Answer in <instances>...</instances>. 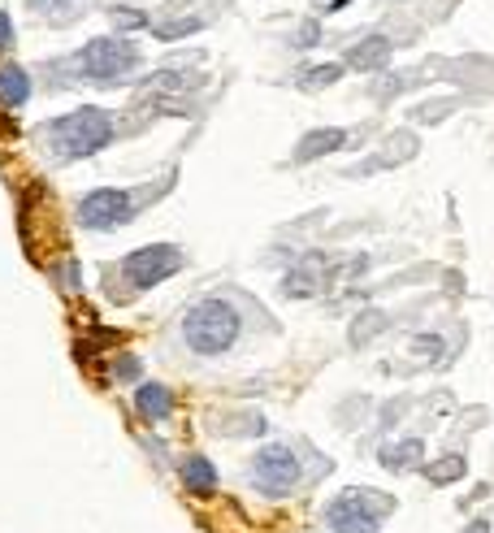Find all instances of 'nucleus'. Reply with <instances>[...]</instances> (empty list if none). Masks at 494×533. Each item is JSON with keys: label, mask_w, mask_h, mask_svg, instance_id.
<instances>
[{"label": "nucleus", "mask_w": 494, "mask_h": 533, "mask_svg": "<svg viewBox=\"0 0 494 533\" xmlns=\"http://www.w3.org/2000/svg\"><path fill=\"white\" fill-rule=\"evenodd\" d=\"M182 481H187V490L195 494H213L217 490V468L204 460V455H191L187 464H182Z\"/></svg>", "instance_id": "14"}, {"label": "nucleus", "mask_w": 494, "mask_h": 533, "mask_svg": "<svg viewBox=\"0 0 494 533\" xmlns=\"http://www.w3.org/2000/svg\"><path fill=\"white\" fill-rule=\"evenodd\" d=\"M44 139H48V148L57 161H78V156L100 152L104 143L113 139V117L104 109H96V104H87V109L52 117L44 126Z\"/></svg>", "instance_id": "2"}, {"label": "nucleus", "mask_w": 494, "mask_h": 533, "mask_svg": "<svg viewBox=\"0 0 494 533\" xmlns=\"http://www.w3.org/2000/svg\"><path fill=\"white\" fill-rule=\"evenodd\" d=\"M130 217H135V200L117 187H100V191L83 195V204H78V221H83L87 230H117V226H126Z\"/></svg>", "instance_id": "7"}, {"label": "nucleus", "mask_w": 494, "mask_h": 533, "mask_svg": "<svg viewBox=\"0 0 494 533\" xmlns=\"http://www.w3.org/2000/svg\"><path fill=\"white\" fill-rule=\"evenodd\" d=\"M70 5H78V0H31V9L35 13H48V18H57V13L70 9Z\"/></svg>", "instance_id": "18"}, {"label": "nucleus", "mask_w": 494, "mask_h": 533, "mask_svg": "<svg viewBox=\"0 0 494 533\" xmlns=\"http://www.w3.org/2000/svg\"><path fill=\"white\" fill-rule=\"evenodd\" d=\"M191 31H200V22H195V18H182V22H169V26H161V31H156V35H161V39H174V35H191Z\"/></svg>", "instance_id": "17"}, {"label": "nucleus", "mask_w": 494, "mask_h": 533, "mask_svg": "<svg viewBox=\"0 0 494 533\" xmlns=\"http://www.w3.org/2000/svg\"><path fill=\"white\" fill-rule=\"evenodd\" d=\"M13 44V22H9V13L0 9V52H5Z\"/></svg>", "instance_id": "21"}, {"label": "nucleus", "mask_w": 494, "mask_h": 533, "mask_svg": "<svg viewBox=\"0 0 494 533\" xmlns=\"http://www.w3.org/2000/svg\"><path fill=\"white\" fill-rule=\"evenodd\" d=\"M295 44H304V48H312V44H317V22L299 26V31H295Z\"/></svg>", "instance_id": "20"}, {"label": "nucleus", "mask_w": 494, "mask_h": 533, "mask_svg": "<svg viewBox=\"0 0 494 533\" xmlns=\"http://www.w3.org/2000/svg\"><path fill=\"white\" fill-rule=\"evenodd\" d=\"M347 143V130H334V126H325V130H312V135L295 148V161H317V156L325 152H334V148H343Z\"/></svg>", "instance_id": "12"}, {"label": "nucleus", "mask_w": 494, "mask_h": 533, "mask_svg": "<svg viewBox=\"0 0 494 533\" xmlns=\"http://www.w3.org/2000/svg\"><path fill=\"white\" fill-rule=\"evenodd\" d=\"M113 18L122 22V26H143V13H135V9H117Z\"/></svg>", "instance_id": "23"}, {"label": "nucleus", "mask_w": 494, "mask_h": 533, "mask_svg": "<svg viewBox=\"0 0 494 533\" xmlns=\"http://www.w3.org/2000/svg\"><path fill=\"white\" fill-rule=\"evenodd\" d=\"M468 473V464H464V455H442V460L434 464H425V477L434 481V486H451V481H460Z\"/></svg>", "instance_id": "15"}, {"label": "nucleus", "mask_w": 494, "mask_h": 533, "mask_svg": "<svg viewBox=\"0 0 494 533\" xmlns=\"http://www.w3.org/2000/svg\"><path fill=\"white\" fill-rule=\"evenodd\" d=\"M468 533H490V520H473V529Z\"/></svg>", "instance_id": "25"}, {"label": "nucleus", "mask_w": 494, "mask_h": 533, "mask_svg": "<svg viewBox=\"0 0 494 533\" xmlns=\"http://www.w3.org/2000/svg\"><path fill=\"white\" fill-rule=\"evenodd\" d=\"M117 377H139V360L135 356H122V360H117Z\"/></svg>", "instance_id": "22"}, {"label": "nucleus", "mask_w": 494, "mask_h": 533, "mask_svg": "<svg viewBox=\"0 0 494 533\" xmlns=\"http://www.w3.org/2000/svg\"><path fill=\"white\" fill-rule=\"evenodd\" d=\"M382 325H386V321H382V312H373V321H360V325H356V334H351V338H356V343H364V338H373L377 330H382Z\"/></svg>", "instance_id": "19"}, {"label": "nucleus", "mask_w": 494, "mask_h": 533, "mask_svg": "<svg viewBox=\"0 0 494 533\" xmlns=\"http://www.w3.org/2000/svg\"><path fill=\"white\" fill-rule=\"evenodd\" d=\"M321 269H325V256H308L299 269L286 273V295L291 299H308L321 291Z\"/></svg>", "instance_id": "9"}, {"label": "nucleus", "mask_w": 494, "mask_h": 533, "mask_svg": "<svg viewBox=\"0 0 494 533\" xmlns=\"http://www.w3.org/2000/svg\"><path fill=\"white\" fill-rule=\"evenodd\" d=\"M135 408H139V416L143 421H165L169 412H174V390L169 386H161V382H143L139 390H135Z\"/></svg>", "instance_id": "8"}, {"label": "nucleus", "mask_w": 494, "mask_h": 533, "mask_svg": "<svg viewBox=\"0 0 494 533\" xmlns=\"http://www.w3.org/2000/svg\"><path fill=\"white\" fill-rule=\"evenodd\" d=\"M26 100H31V74L22 65H0V104L22 109Z\"/></svg>", "instance_id": "10"}, {"label": "nucleus", "mask_w": 494, "mask_h": 533, "mask_svg": "<svg viewBox=\"0 0 494 533\" xmlns=\"http://www.w3.org/2000/svg\"><path fill=\"white\" fill-rule=\"evenodd\" d=\"M139 65V48L130 44V39H91V44H83L74 52V70L83 78H96V83H113V78L130 74Z\"/></svg>", "instance_id": "4"}, {"label": "nucleus", "mask_w": 494, "mask_h": 533, "mask_svg": "<svg viewBox=\"0 0 494 533\" xmlns=\"http://www.w3.org/2000/svg\"><path fill=\"white\" fill-rule=\"evenodd\" d=\"M343 5H347V0H321V9H325V13H334V9H343Z\"/></svg>", "instance_id": "24"}, {"label": "nucleus", "mask_w": 494, "mask_h": 533, "mask_svg": "<svg viewBox=\"0 0 494 533\" xmlns=\"http://www.w3.org/2000/svg\"><path fill=\"white\" fill-rule=\"evenodd\" d=\"M338 78H343V65H338V61H325V65H317V70H308L304 78H299V87L317 91V87H330V83H338Z\"/></svg>", "instance_id": "16"}, {"label": "nucleus", "mask_w": 494, "mask_h": 533, "mask_svg": "<svg viewBox=\"0 0 494 533\" xmlns=\"http://www.w3.org/2000/svg\"><path fill=\"white\" fill-rule=\"evenodd\" d=\"M178 269H182V252H178V247H169V243L135 247V252L122 260V273L139 286V291H143V286H156V282L174 278Z\"/></svg>", "instance_id": "6"}, {"label": "nucleus", "mask_w": 494, "mask_h": 533, "mask_svg": "<svg viewBox=\"0 0 494 533\" xmlns=\"http://www.w3.org/2000/svg\"><path fill=\"white\" fill-rule=\"evenodd\" d=\"M247 477H252V486L265 494V499H282V494H291L295 481H299V455L291 447H282V442H269V447H260L252 455Z\"/></svg>", "instance_id": "5"}, {"label": "nucleus", "mask_w": 494, "mask_h": 533, "mask_svg": "<svg viewBox=\"0 0 494 533\" xmlns=\"http://www.w3.org/2000/svg\"><path fill=\"white\" fill-rule=\"evenodd\" d=\"M421 438H403V442H390V447H382V468H390V473H403V468H416L421 464Z\"/></svg>", "instance_id": "13"}, {"label": "nucleus", "mask_w": 494, "mask_h": 533, "mask_svg": "<svg viewBox=\"0 0 494 533\" xmlns=\"http://www.w3.org/2000/svg\"><path fill=\"white\" fill-rule=\"evenodd\" d=\"M390 52H395V44H390L386 35H373V39H364V44H356L347 52V65H356V70H382V65L390 61Z\"/></svg>", "instance_id": "11"}, {"label": "nucleus", "mask_w": 494, "mask_h": 533, "mask_svg": "<svg viewBox=\"0 0 494 533\" xmlns=\"http://www.w3.org/2000/svg\"><path fill=\"white\" fill-rule=\"evenodd\" d=\"M239 334H243L239 308L221 295H208L200 304H191L187 317H182V343L195 356H226L239 343Z\"/></svg>", "instance_id": "1"}, {"label": "nucleus", "mask_w": 494, "mask_h": 533, "mask_svg": "<svg viewBox=\"0 0 494 533\" xmlns=\"http://www.w3.org/2000/svg\"><path fill=\"white\" fill-rule=\"evenodd\" d=\"M390 512H395V499H390V494L351 486L325 507V525H330V533H377Z\"/></svg>", "instance_id": "3"}]
</instances>
